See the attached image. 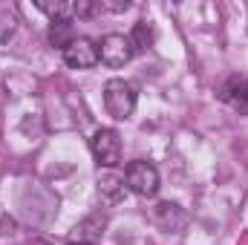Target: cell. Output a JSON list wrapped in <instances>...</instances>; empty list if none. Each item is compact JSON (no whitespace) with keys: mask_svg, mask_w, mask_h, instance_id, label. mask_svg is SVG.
Instances as JSON below:
<instances>
[{"mask_svg":"<svg viewBox=\"0 0 248 245\" xmlns=\"http://www.w3.org/2000/svg\"><path fill=\"white\" fill-rule=\"evenodd\" d=\"M104 107L119 122L130 119L133 110H136V90H133V84L124 81V78H110L104 84Z\"/></svg>","mask_w":248,"mask_h":245,"instance_id":"1","label":"cell"},{"mask_svg":"<svg viewBox=\"0 0 248 245\" xmlns=\"http://www.w3.org/2000/svg\"><path fill=\"white\" fill-rule=\"evenodd\" d=\"M124 182H127V187H130L136 196H156V193H159V170H156L150 162L136 159V162L127 165Z\"/></svg>","mask_w":248,"mask_h":245,"instance_id":"2","label":"cell"},{"mask_svg":"<svg viewBox=\"0 0 248 245\" xmlns=\"http://www.w3.org/2000/svg\"><path fill=\"white\" fill-rule=\"evenodd\" d=\"M90 147H93V156L98 159V165H104V168H116L122 162V138L113 127H98L90 138Z\"/></svg>","mask_w":248,"mask_h":245,"instance_id":"3","label":"cell"},{"mask_svg":"<svg viewBox=\"0 0 248 245\" xmlns=\"http://www.w3.org/2000/svg\"><path fill=\"white\" fill-rule=\"evenodd\" d=\"M133 55H136V49H133V44H130V35L110 32V35H104L101 44H98V58H101V63H107V66H113V69L130 63Z\"/></svg>","mask_w":248,"mask_h":245,"instance_id":"4","label":"cell"},{"mask_svg":"<svg viewBox=\"0 0 248 245\" xmlns=\"http://www.w3.org/2000/svg\"><path fill=\"white\" fill-rule=\"evenodd\" d=\"M63 61L69 63L72 69H90L101 61L98 58V44L90 38H75L66 49H63Z\"/></svg>","mask_w":248,"mask_h":245,"instance_id":"5","label":"cell"},{"mask_svg":"<svg viewBox=\"0 0 248 245\" xmlns=\"http://www.w3.org/2000/svg\"><path fill=\"white\" fill-rule=\"evenodd\" d=\"M219 98L240 116H248V75H231L219 87Z\"/></svg>","mask_w":248,"mask_h":245,"instance_id":"6","label":"cell"},{"mask_svg":"<svg viewBox=\"0 0 248 245\" xmlns=\"http://www.w3.org/2000/svg\"><path fill=\"white\" fill-rule=\"evenodd\" d=\"M153 222L165 234H179L187 225V214H185V208L176 205V202H159L153 208Z\"/></svg>","mask_w":248,"mask_h":245,"instance_id":"7","label":"cell"},{"mask_svg":"<svg viewBox=\"0 0 248 245\" xmlns=\"http://www.w3.org/2000/svg\"><path fill=\"white\" fill-rule=\"evenodd\" d=\"M104 225H107V219H104L101 214H93V216H87L84 222H78V225H75L72 240H75V243L95 245L98 240H101V234H104Z\"/></svg>","mask_w":248,"mask_h":245,"instance_id":"8","label":"cell"},{"mask_svg":"<svg viewBox=\"0 0 248 245\" xmlns=\"http://www.w3.org/2000/svg\"><path fill=\"white\" fill-rule=\"evenodd\" d=\"M124 179L119 173H113V170H104V173H98V193H101V199L104 202H110V205H116V202H122L124 199Z\"/></svg>","mask_w":248,"mask_h":245,"instance_id":"9","label":"cell"},{"mask_svg":"<svg viewBox=\"0 0 248 245\" xmlns=\"http://www.w3.org/2000/svg\"><path fill=\"white\" fill-rule=\"evenodd\" d=\"M38 9H41L44 15H49L52 20H72V17H78L75 0H55V3L41 0V3H38Z\"/></svg>","mask_w":248,"mask_h":245,"instance_id":"10","label":"cell"},{"mask_svg":"<svg viewBox=\"0 0 248 245\" xmlns=\"http://www.w3.org/2000/svg\"><path fill=\"white\" fill-rule=\"evenodd\" d=\"M72 41H75L72 23L69 20H52V26H49V44L58 46V49H66Z\"/></svg>","mask_w":248,"mask_h":245,"instance_id":"11","label":"cell"},{"mask_svg":"<svg viewBox=\"0 0 248 245\" xmlns=\"http://www.w3.org/2000/svg\"><path fill=\"white\" fill-rule=\"evenodd\" d=\"M130 44H133L136 52H147V49L153 46V29H150V23L139 20V23L133 26V32H130Z\"/></svg>","mask_w":248,"mask_h":245,"instance_id":"12","label":"cell"},{"mask_svg":"<svg viewBox=\"0 0 248 245\" xmlns=\"http://www.w3.org/2000/svg\"><path fill=\"white\" fill-rule=\"evenodd\" d=\"M130 9L127 0H101V12H124Z\"/></svg>","mask_w":248,"mask_h":245,"instance_id":"13","label":"cell"},{"mask_svg":"<svg viewBox=\"0 0 248 245\" xmlns=\"http://www.w3.org/2000/svg\"><path fill=\"white\" fill-rule=\"evenodd\" d=\"M17 231V222L12 216H0V237H12Z\"/></svg>","mask_w":248,"mask_h":245,"instance_id":"14","label":"cell"},{"mask_svg":"<svg viewBox=\"0 0 248 245\" xmlns=\"http://www.w3.org/2000/svg\"><path fill=\"white\" fill-rule=\"evenodd\" d=\"M66 245H90V243H75V240H69Z\"/></svg>","mask_w":248,"mask_h":245,"instance_id":"15","label":"cell"}]
</instances>
